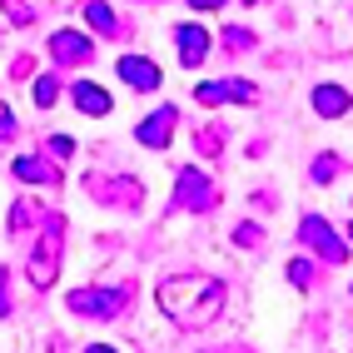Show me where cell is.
<instances>
[{"label":"cell","mask_w":353,"mask_h":353,"mask_svg":"<svg viewBox=\"0 0 353 353\" xmlns=\"http://www.w3.org/2000/svg\"><path fill=\"white\" fill-rule=\"evenodd\" d=\"M159 303H164V314H170L179 328H204L219 314L224 289L214 284V279H204V274H179V279H164L159 284Z\"/></svg>","instance_id":"6da1fadb"},{"label":"cell","mask_w":353,"mask_h":353,"mask_svg":"<svg viewBox=\"0 0 353 353\" xmlns=\"http://www.w3.org/2000/svg\"><path fill=\"white\" fill-rule=\"evenodd\" d=\"M60 244H65V224H60V219H50V224H45V234H40V254L30 259V279H35V289H45V284L55 279Z\"/></svg>","instance_id":"7a4b0ae2"},{"label":"cell","mask_w":353,"mask_h":353,"mask_svg":"<svg viewBox=\"0 0 353 353\" xmlns=\"http://www.w3.org/2000/svg\"><path fill=\"white\" fill-rule=\"evenodd\" d=\"M114 70H120V80H125V85H134V90H154V85H159V65H154V60H145V55H125Z\"/></svg>","instance_id":"3957f363"},{"label":"cell","mask_w":353,"mask_h":353,"mask_svg":"<svg viewBox=\"0 0 353 353\" xmlns=\"http://www.w3.org/2000/svg\"><path fill=\"white\" fill-rule=\"evenodd\" d=\"M50 55H55L60 65H75V60L85 65V60H90V40L75 35V30H55V35H50Z\"/></svg>","instance_id":"277c9868"},{"label":"cell","mask_w":353,"mask_h":353,"mask_svg":"<svg viewBox=\"0 0 353 353\" xmlns=\"http://www.w3.org/2000/svg\"><path fill=\"white\" fill-rule=\"evenodd\" d=\"M299 234H303V244H314V249L328 259V264H339V259H343V244L323 229V219H303V229H299Z\"/></svg>","instance_id":"5b68a950"},{"label":"cell","mask_w":353,"mask_h":353,"mask_svg":"<svg viewBox=\"0 0 353 353\" xmlns=\"http://www.w3.org/2000/svg\"><path fill=\"white\" fill-rule=\"evenodd\" d=\"M70 309L95 314V319H110L114 309H120V299H114V294H95V289H80V294H70Z\"/></svg>","instance_id":"8992f818"},{"label":"cell","mask_w":353,"mask_h":353,"mask_svg":"<svg viewBox=\"0 0 353 353\" xmlns=\"http://www.w3.org/2000/svg\"><path fill=\"white\" fill-rule=\"evenodd\" d=\"M194 100H199V105H214V100H254V85H244V80H224V85H199V90H194Z\"/></svg>","instance_id":"52a82bcc"},{"label":"cell","mask_w":353,"mask_h":353,"mask_svg":"<svg viewBox=\"0 0 353 353\" xmlns=\"http://www.w3.org/2000/svg\"><path fill=\"white\" fill-rule=\"evenodd\" d=\"M348 105H353L348 90H339V85H314V110L323 114V120H339Z\"/></svg>","instance_id":"ba28073f"},{"label":"cell","mask_w":353,"mask_h":353,"mask_svg":"<svg viewBox=\"0 0 353 353\" xmlns=\"http://www.w3.org/2000/svg\"><path fill=\"white\" fill-rule=\"evenodd\" d=\"M70 100H75L85 114H110V95H105L100 85H90V80H75V85H70Z\"/></svg>","instance_id":"9c48e42d"},{"label":"cell","mask_w":353,"mask_h":353,"mask_svg":"<svg viewBox=\"0 0 353 353\" xmlns=\"http://www.w3.org/2000/svg\"><path fill=\"white\" fill-rule=\"evenodd\" d=\"M204 50H209L204 26H179V60H184V65H199Z\"/></svg>","instance_id":"30bf717a"},{"label":"cell","mask_w":353,"mask_h":353,"mask_svg":"<svg viewBox=\"0 0 353 353\" xmlns=\"http://www.w3.org/2000/svg\"><path fill=\"white\" fill-rule=\"evenodd\" d=\"M170 125H174V110H159L154 120H145L134 134H139V145H150V150H159L164 139H170Z\"/></svg>","instance_id":"8fae6325"},{"label":"cell","mask_w":353,"mask_h":353,"mask_svg":"<svg viewBox=\"0 0 353 353\" xmlns=\"http://www.w3.org/2000/svg\"><path fill=\"white\" fill-rule=\"evenodd\" d=\"M179 204H209V179L204 174H194V170H184L179 174Z\"/></svg>","instance_id":"7c38bea8"},{"label":"cell","mask_w":353,"mask_h":353,"mask_svg":"<svg viewBox=\"0 0 353 353\" xmlns=\"http://www.w3.org/2000/svg\"><path fill=\"white\" fill-rule=\"evenodd\" d=\"M85 20H90L100 35H120V20H114V10L105 6V0H90V6H85Z\"/></svg>","instance_id":"4fadbf2b"},{"label":"cell","mask_w":353,"mask_h":353,"mask_svg":"<svg viewBox=\"0 0 353 353\" xmlns=\"http://www.w3.org/2000/svg\"><path fill=\"white\" fill-rule=\"evenodd\" d=\"M15 174H20V179H55V170H50L45 159H35V154H20V159H15Z\"/></svg>","instance_id":"5bb4252c"},{"label":"cell","mask_w":353,"mask_h":353,"mask_svg":"<svg viewBox=\"0 0 353 353\" xmlns=\"http://www.w3.org/2000/svg\"><path fill=\"white\" fill-rule=\"evenodd\" d=\"M55 95H60L55 80H50V75H40V80H35V105H55Z\"/></svg>","instance_id":"9a60e30c"},{"label":"cell","mask_w":353,"mask_h":353,"mask_svg":"<svg viewBox=\"0 0 353 353\" xmlns=\"http://www.w3.org/2000/svg\"><path fill=\"white\" fill-rule=\"evenodd\" d=\"M334 170H339V159H334V154H323V159L314 164V179H334Z\"/></svg>","instance_id":"2e32d148"},{"label":"cell","mask_w":353,"mask_h":353,"mask_svg":"<svg viewBox=\"0 0 353 353\" xmlns=\"http://www.w3.org/2000/svg\"><path fill=\"white\" fill-rule=\"evenodd\" d=\"M289 279H294V284L303 289V284H309V259H294V269H289Z\"/></svg>","instance_id":"e0dca14e"},{"label":"cell","mask_w":353,"mask_h":353,"mask_svg":"<svg viewBox=\"0 0 353 353\" xmlns=\"http://www.w3.org/2000/svg\"><path fill=\"white\" fill-rule=\"evenodd\" d=\"M10 130H15V120H10V110L0 105V139H10Z\"/></svg>","instance_id":"ac0fdd59"},{"label":"cell","mask_w":353,"mask_h":353,"mask_svg":"<svg viewBox=\"0 0 353 353\" xmlns=\"http://www.w3.org/2000/svg\"><path fill=\"white\" fill-rule=\"evenodd\" d=\"M50 150H55V154L65 159V154H70V150H75V145H70V139H65V134H55V139H50Z\"/></svg>","instance_id":"d6986e66"},{"label":"cell","mask_w":353,"mask_h":353,"mask_svg":"<svg viewBox=\"0 0 353 353\" xmlns=\"http://www.w3.org/2000/svg\"><path fill=\"white\" fill-rule=\"evenodd\" d=\"M194 10H214V6H224V0H190Z\"/></svg>","instance_id":"ffe728a7"},{"label":"cell","mask_w":353,"mask_h":353,"mask_svg":"<svg viewBox=\"0 0 353 353\" xmlns=\"http://www.w3.org/2000/svg\"><path fill=\"white\" fill-rule=\"evenodd\" d=\"M348 234H353V229H348Z\"/></svg>","instance_id":"44dd1931"}]
</instances>
